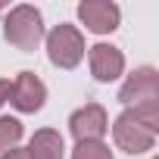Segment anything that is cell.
I'll return each mask as SVG.
<instances>
[{
	"label": "cell",
	"instance_id": "obj_1",
	"mask_svg": "<svg viewBox=\"0 0 159 159\" xmlns=\"http://www.w3.org/2000/svg\"><path fill=\"white\" fill-rule=\"evenodd\" d=\"M7 41L19 50H34L41 41V16L31 7H19L7 19Z\"/></svg>",
	"mask_w": 159,
	"mask_h": 159
},
{
	"label": "cell",
	"instance_id": "obj_2",
	"mask_svg": "<svg viewBox=\"0 0 159 159\" xmlns=\"http://www.w3.org/2000/svg\"><path fill=\"white\" fill-rule=\"evenodd\" d=\"M47 50H50V59L62 69H72L84 53V41L72 25H59L53 28V34L47 38Z\"/></svg>",
	"mask_w": 159,
	"mask_h": 159
},
{
	"label": "cell",
	"instance_id": "obj_3",
	"mask_svg": "<svg viewBox=\"0 0 159 159\" xmlns=\"http://www.w3.org/2000/svg\"><path fill=\"white\" fill-rule=\"evenodd\" d=\"M116 143L125 150V153H143L153 147V131L147 125H140L131 112H125L119 122H116Z\"/></svg>",
	"mask_w": 159,
	"mask_h": 159
},
{
	"label": "cell",
	"instance_id": "obj_4",
	"mask_svg": "<svg viewBox=\"0 0 159 159\" xmlns=\"http://www.w3.org/2000/svg\"><path fill=\"white\" fill-rule=\"evenodd\" d=\"M156 94H159L156 72H153V69H140V72H134V78H128V84L122 88L119 100H122V103L143 106V103H156Z\"/></svg>",
	"mask_w": 159,
	"mask_h": 159
},
{
	"label": "cell",
	"instance_id": "obj_5",
	"mask_svg": "<svg viewBox=\"0 0 159 159\" xmlns=\"http://www.w3.org/2000/svg\"><path fill=\"white\" fill-rule=\"evenodd\" d=\"M78 16L84 19L88 28L94 31H112L119 25V7L116 3H106V0H91V3H81L78 7Z\"/></svg>",
	"mask_w": 159,
	"mask_h": 159
},
{
	"label": "cell",
	"instance_id": "obj_6",
	"mask_svg": "<svg viewBox=\"0 0 159 159\" xmlns=\"http://www.w3.org/2000/svg\"><path fill=\"white\" fill-rule=\"evenodd\" d=\"M13 103L22 109V112H34L41 103H44V84L31 72H22L19 81L13 84Z\"/></svg>",
	"mask_w": 159,
	"mask_h": 159
},
{
	"label": "cell",
	"instance_id": "obj_7",
	"mask_svg": "<svg viewBox=\"0 0 159 159\" xmlns=\"http://www.w3.org/2000/svg\"><path fill=\"white\" fill-rule=\"evenodd\" d=\"M122 66H125V59H122V53L116 47L97 44L91 50V69H94V75L100 78V81H112V78H119L122 75Z\"/></svg>",
	"mask_w": 159,
	"mask_h": 159
},
{
	"label": "cell",
	"instance_id": "obj_8",
	"mask_svg": "<svg viewBox=\"0 0 159 159\" xmlns=\"http://www.w3.org/2000/svg\"><path fill=\"white\" fill-rule=\"evenodd\" d=\"M72 131L78 140H97L106 131V112L100 106H84L81 112H75L72 119Z\"/></svg>",
	"mask_w": 159,
	"mask_h": 159
},
{
	"label": "cell",
	"instance_id": "obj_9",
	"mask_svg": "<svg viewBox=\"0 0 159 159\" xmlns=\"http://www.w3.org/2000/svg\"><path fill=\"white\" fill-rule=\"evenodd\" d=\"M25 153L28 159H62V137L56 131H38Z\"/></svg>",
	"mask_w": 159,
	"mask_h": 159
},
{
	"label": "cell",
	"instance_id": "obj_10",
	"mask_svg": "<svg viewBox=\"0 0 159 159\" xmlns=\"http://www.w3.org/2000/svg\"><path fill=\"white\" fill-rule=\"evenodd\" d=\"M22 134V125L16 119H0V150H10Z\"/></svg>",
	"mask_w": 159,
	"mask_h": 159
},
{
	"label": "cell",
	"instance_id": "obj_11",
	"mask_svg": "<svg viewBox=\"0 0 159 159\" xmlns=\"http://www.w3.org/2000/svg\"><path fill=\"white\" fill-rule=\"evenodd\" d=\"M75 159H112V156H109V150H106L103 143H97V140H81L78 150H75Z\"/></svg>",
	"mask_w": 159,
	"mask_h": 159
},
{
	"label": "cell",
	"instance_id": "obj_12",
	"mask_svg": "<svg viewBox=\"0 0 159 159\" xmlns=\"http://www.w3.org/2000/svg\"><path fill=\"white\" fill-rule=\"evenodd\" d=\"M10 97H13V84H10V81H0V103L10 100Z\"/></svg>",
	"mask_w": 159,
	"mask_h": 159
},
{
	"label": "cell",
	"instance_id": "obj_13",
	"mask_svg": "<svg viewBox=\"0 0 159 159\" xmlns=\"http://www.w3.org/2000/svg\"><path fill=\"white\" fill-rule=\"evenodd\" d=\"M3 159H28V153H25V150H10Z\"/></svg>",
	"mask_w": 159,
	"mask_h": 159
}]
</instances>
